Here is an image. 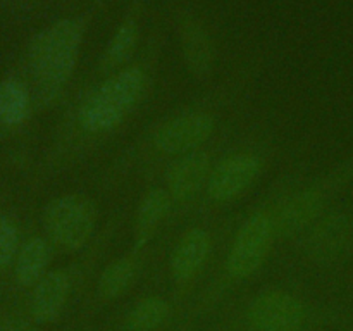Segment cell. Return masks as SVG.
Segmentation results:
<instances>
[{
	"mask_svg": "<svg viewBox=\"0 0 353 331\" xmlns=\"http://www.w3.org/2000/svg\"><path fill=\"white\" fill-rule=\"evenodd\" d=\"M305 321V303L279 288L255 295L245 310V323L252 331H302Z\"/></svg>",
	"mask_w": 353,
	"mask_h": 331,
	"instance_id": "12",
	"label": "cell"
},
{
	"mask_svg": "<svg viewBox=\"0 0 353 331\" xmlns=\"http://www.w3.org/2000/svg\"><path fill=\"white\" fill-rule=\"evenodd\" d=\"M233 230V221L217 219L216 216L202 217L186 228L169 254V278L172 285L179 290L190 288L216 259L221 234Z\"/></svg>",
	"mask_w": 353,
	"mask_h": 331,
	"instance_id": "10",
	"label": "cell"
},
{
	"mask_svg": "<svg viewBox=\"0 0 353 331\" xmlns=\"http://www.w3.org/2000/svg\"><path fill=\"white\" fill-rule=\"evenodd\" d=\"M296 240L300 257L317 265H331L347 255L353 243V223L341 210H326Z\"/></svg>",
	"mask_w": 353,
	"mask_h": 331,
	"instance_id": "11",
	"label": "cell"
},
{
	"mask_svg": "<svg viewBox=\"0 0 353 331\" xmlns=\"http://www.w3.org/2000/svg\"><path fill=\"white\" fill-rule=\"evenodd\" d=\"M33 93L23 81L7 78L0 83V123L6 126H21L33 107Z\"/></svg>",
	"mask_w": 353,
	"mask_h": 331,
	"instance_id": "18",
	"label": "cell"
},
{
	"mask_svg": "<svg viewBox=\"0 0 353 331\" xmlns=\"http://www.w3.org/2000/svg\"><path fill=\"white\" fill-rule=\"evenodd\" d=\"M236 126L238 119L231 121L212 141L174 159L162 169L159 178L162 179V185L168 188L172 199V205H174L171 223H176L188 214H193L203 190H205L214 166L233 140Z\"/></svg>",
	"mask_w": 353,
	"mask_h": 331,
	"instance_id": "7",
	"label": "cell"
},
{
	"mask_svg": "<svg viewBox=\"0 0 353 331\" xmlns=\"http://www.w3.org/2000/svg\"><path fill=\"white\" fill-rule=\"evenodd\" d=\"M52 245L45 237H31L21 245L14 262L16 281L24 288H34L37 283L47 274L50 262Z\"/></svg>",
	"mask_w": 353,
	"mask_h": 331,
	"instance_id": "17",
	"label": "cell"
},
{
	"mask_svg": "<svg viewBox=\"0 0 353 331\" xmlns=\"http://www.w3.org/2000/svg\"><path fill=\"white\" fill-rule=\"evenodd\" d=\"M121 221H123V214H114L100 228L95 240L85 250L79 252L78 259L64 268L52 269L37 283L33 288V297H31V316L37 323H54L62 316L71 293L74 292L76 286L81 285L92 274L93 268L97 262H100L105 248L112 243Z\"/></svg>",
	"mask_w": 353,
	"mask_h": 331,
	"instance_id": "6",
	"label": "cell"
},
{
	"mask_svg": "<svg viewBox=\"0 0 353 331\" xmlns=\"http://www.w3.org/2000/svg\"><path fill=\"white\" fill-rule=\"evenodd\" d=\"M179 43L186 69L199 81L209 79L216 66V48L203 24L192 12H181L178 17Z\"/></svg>",
	"mask_w": 353,
	"mask_h": 331,
	"instance_id": "13",
	"label": "cell"
},
{
	"mask_svg": "<svg viewBox=\"0 0 353 331\" xmlns=\"http://www.w3.org/2000/svg\"><path fill=\"white\" fill-rule=\"evenodd\" d=\"M138 40H140V9L138 6H134L107 43L105 50L93 71L92 79L103 78V76H109L126 68L133 61Z\"/></svg>",
	"mask_w": 353,
	"mask_h": 331,
	"instance_id": "16",
	"label": "cell"
},
{
	"mask_svg": "<svg viewBox=\"0 0 353 331\" xmlns=\"http://www.w3.org/2000/svg\"><path fill=\"white\" fill-rule=\"evenodd\" d=\"M99 205L85 193H64L47 203L43 210L45 238L52 248L76 254L97 237Z\"/></svg>",
	"mask_w": 353,
	"mask_h": 331,
	"instance_id": "9",
	"label": "cell"
},
{
	"mask_svg": "<svg viewBox=\"0 0 353 331\" xmlns=\"http://www.w3.org/2000/svg\"><path fill=\"white\" fill-rule=\"evenodd\" d=\"M0 331H40L28 321L19 317H3L0 319Z\"/></svg>",
	"mask_w": 353,
	"mask_h": 331,
	"instance_id": "21",
	"label": "cell"
},
{
	"mask_svg": "<svg viewBox=\"0 0 353 331\" xmlns=\"http://www.w3.org/2000/svg\"><path fill=\"white\" fill-rule=\"evenodd\" d=\"M150 250L152 247L131 245L130 250L109 262L97 279V299L110 302L123 297L140 278Z\"/></svg>",
	"mask_w": 353,
	"mask_h": 331,
	"instance_id": "14",
	"label": "cell"
},
{
	"mask_svg": "<svg viewBox=\"0 0 353 331\" xmlns=\"http://www.w3.org/2000/svg\"><path fill=\"white\" fill-rule=\"evenodd\" d=\"M157 74L154 45L126 68L83 85L57 124L45 155L48 176L69 171L123 131L152 99Z\"/></svg>",
	"mask_w": 353,
	"mask_h": 331,
	"instance_id": "2",
	"label": "cell"
},
{
	"mask_svg": "<svg viewBox=\"0 0 353 331\" xmlns=\"http://www.w3.org/2000/svg\"><path fill=\"white\" fill-rule=\"evenodd\" d=\"M257 68H243L203 95L176 107L145 128L100 174L99 188L110 192L138 174L159 178L174 159L212 141L247 107Z\"/></svg>",
	"mask_w": 353,
	"mask_h": 331,
	"instance_id": "1",
	"label": "cell"
},
{
	"mask_svg": "<svg viewBox=\"0 0 353 331\" xmlns=\"http://www.w3.org/2000/svg\"><path fill=\"white\" fill-rule=\"evenodd\" d=\"M172 199L164 185H150L138 202L133 217V241L134 247H152L155 234L161 231L168 221H171Z\"/></svg>",
	"mask_w": 353,
	"mask_h": 331,
	"instance_id": "15",
	"label": "cell"
},
{
	"mask_svg": "<svg viewBox=\"0 0 353 331\" xmlns=\"http://www.w3.org/2000/svg\"><path fill=\"white\" fill-rule=\"evenodd\" d=\"M172 314V307L164 297L148 295L138 300L124 316L126 331H155L164 326Z\"/></svg>",
	"mask_w": 353,
	"mask_h": 331,
	"instance_id": "19",
	"label": "cell"
},
{
	"mask_svg": "<svg viewBox=\"0 0 353 331\" xmlns=\"http://www.w3.org/2000/svg\"><path fill=\"white\" fill-rule=\"evenodd\" d=\"M19 248V230L16 221L2 216L0 217V271L16 262Z\"/></svg>",
	"mask_w": 353,
	"mask_h": 331,
	"instance_id": "20",
	"label": "cell"
},
{
	"mask_svg": "<svg viewBox=\"0 0 353 331\" xmlns=\"http://www.w3.org/2000/svg\"><path fill=\"white\" fill-rule=\"evenodd\" d=\"M353 181V155L314 181H303L283 207L278 221V241L295 240Z\"/></svg>",
	"mask_w": 353,
	"mask_h": 331,
	"instance_id": "8",
	"label": "cell"
},
{
	"mask_svg": "<svg viewBox=\"0 0 353 331\" xmlns=\"http://www.w3.org/2000/svg\"><path fill=\"white\" fill-rule=\"evenodd\" d=\"M305 162L286 169L234 226L230 245L221 259L216 281L209 290V297L224 293L261 271L278 241L279 214L292 193L305 181Z\"/></svg>",
	"mask_w": 353,
	"mask_h": 331,
	"instance_id": "3",
	"label": "cell"
},
{
	"mask_svg": "<svg viewBox=\"0 0 353 331\" xmlns=\"http://www.w3.org/2000/svg\"><path fill=\"white\" fill-rule=\"evenodd\" d=\"M274 155V134L265 128H257L231 140L214 166L192 216L196 219L217 216L243 199L268 171Z\"/></svg>",
	"mask_w": 353,
	"mask_h": 331,
	"instance_id": "4",
	"label": "cell"
},
{
	"mask_svg": "<svg viewBox=\"0 0 353 331\" xmlns=\"http://www.w3.org/2000/svg\"><path fill=\"white\" fill-rule=\"evenodd\" d=\"M86 31L85 17H68L40 31L28 48V69L38 107L61 100L76 71Z\"/></svg>",
	"mask_w": 353,
	"mask_h": 331,
	"instance_id": "5",
	"label": "cell"
}]
</instances>
